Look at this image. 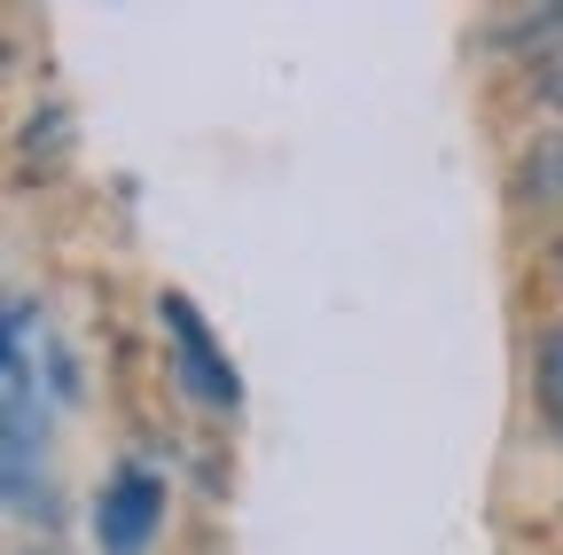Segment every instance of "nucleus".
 <instances>
[{
	"label": "nucleus",
	"instance_id": "obj_1",
	"mask_svg": "<svg viewBox=\"0 0 563 555\" xmlns=\"http://www.w3.org/2000/svg\"><path fill=\"white\" fill-rule=\"evenodd\" d=\"M32 306H9V360H0V485H9V509L16 517H47V485H40V446H47V407H40V368H32Z\"/></svg>",
	"mask_w": 563,
	"mask_h": 555
},
{
	"label": "nucleus",
	"instance_id": "obj_2",
	"mask_svg": "<svg viewBox=\"0 0 563 555\" xmlns=\"http://www.w3.org/2000/svg\"><path fill=\"white\" fill-rule=\"evenodd\" d=\"M157 321H165V344H173V368H180V384H188L203 407H235V399H243V376H235V360L220 353L211 321L196 313V298L165 290V298H157Z\"/></svg>",
	"mask_w": 563,
	"mask_h": 555
},
{
	"label": "nucleus",
	"instance_id": "obj_3",
	"mask_svg": "<svg viewBox=\"0 0 563 555\" xmlns=\"http://www.w3.org/2000/svg\"><path fill=\"white\" fill-rule=\"evenodd\" d=\"M157 524H165V477H150L141 462H125V469L110 477L102 509H95V540H102V555H141V547L157 540Z\"/></svg>",
	"mask_w": 563,
	"mask_h": 555
},
{
	"label": "nucleus",
	"instance_id": "obj_4",
	"mask_svg": "<svg viewBox=\"0 0 563 555\" xmlns=\"http://www.w3.org/2000/svg\"><path fill=\"white\" fill-rule=\"evenodd\" d=\"M532 407H540L548 439L563 446V329H548L540 353H532Z\"/></svg>",
	"mask_w": 563,
	"mask_h": 555
},
{
	"label": "nucleus",
	"instance_id": "obj_5",
	"mask_svg": "<svg viewBox=\"0 0 563 555\" xmlns=\"http://www.w3.org/2000/svg\"><path fill=\"white\" fill-rule=\"evenodd\" d=\"M532 95L563 110V32H555V40H548V47L532 55Z\"/></svg>",
	"mask_w": 563,
	"mask_h": 555
}]
</instances>
